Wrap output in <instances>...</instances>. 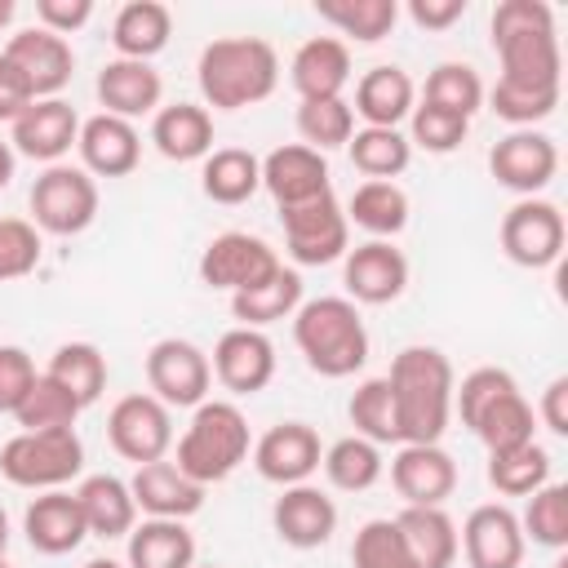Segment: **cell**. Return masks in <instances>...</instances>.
Returning <instances> with one entry per match:
<instances>
[{
    "instance_id": "cell-23",
    "label": "cell",
    "mask_w": 568,
    "mask_h": 568,
    "mask_svg": "<svg viewBox=\"0 0 568 568\" xmlns=\"http://www.w3.org/2000/svg\"><path fill=\"white\" fill-rule=\"evenodd\" d=\"M129 493H133V506L146 519H191L204 506L209 488L195 484L191 475H182L169 457H160V462H146V466L133 470Z\"/></svg>"
},
{
    "instance_id": "cell-45",
    "label": "cell",
    "mask_w": 568,
    "mask_h": 568,
    "mask_svg": "<svg viewBox=\"0 0 568 568\" xmlns=\"http://www.w3.org/2000/svg\"><path fill=\"white\" fill-rule=\"evenodd\" d=\"M346 413H351L355 435L373 439L377 448H382V444H399V417H395V399H390L386 377L359 382L355 395H351V404H346Z\"/></svg>"
},
{
    "instance_id": "cell-19",
    "label": "cell",
    "mask_w": 568,
    "mask_h": 568,
    "mask_svg": "<svg viewBox=\"0 0 568 568\" xmlns=\"http://www.w3.org/2000/svg\"><path fill=\"white\" fill-rule=\"evenodd\" d=\"M4 58L18 67V75L27 80L31 98H58L71 84V71H75L71 44L62 36L44 31V27H27V31L9 36Z\"/></svg>"
},
{
    "instance_id": "cell-36",
    "label": "cell",
    "mask_w": 568,
    "mask_h": 568,
    "mask_svg": "<svg viewBox=\"0 0 568 568\" xmlns=\"http://www.w3.org/2000/svg\"><path fill=\"white\" fill-rule=\"evenodd\" d=\"M346 222L364 226L373 240H390L408 226V195L399 182H359L346 200Z\"/></svg>"
},
{
    "instance_id": "cell-28",
    "label": "cell",
    "mask_w": 568,
    "mask_h": 568,
    "mask_svg": "<svg viewBox=\"0 0 568 568\" xmlns=\"http://www.w3.org/2000/svg\"><path fill=\"white\" fill-rule=\"evenodd\" d=\"M288 80H293L302 102H311V98H342V89L351 84V49H346V40L311 36L306 44H297V53L288 62Z\"/></svg>"
},
{
    "instance_id": "cell-31",
    "label": "cell",
    "mask_w": 568,
    "mask_h": 568,
    "mask_svg": "<svg viewBox=\"0 0 568 568\" xmlns=\"http://www.w3.org/2000/svg\"><path fill=\"white\" fill-rule=\"evenodd\" d=\"M75 501H80L89 537H106V541L111 537H129L133 524H138V506H133L129 479H120V475H84L80 488H75Z\"/></svg>"
},
{
    "instance_id": "cell-42",
    "label": "cell",
    "mask_w": 568,
    "mask_h": 568,
    "mask_svg": "<svg viewBox=\"0 0 568 568\" xmlns=\"http://www.w3.org/2000/svg\"><path fill=\"white\" fill-rule=\"evenodd\" d=\"M488 484L497 493H506V497H528L541 484H550V453L537 439L501 448V453H488Z\"/></svg>"
},
{
    "instance_id": "cell-52",
    "label": "cell",
    "mask_w": 568,
    "mask_h": 568,
    "mask_svg": "<svg viewBox=\"0 0 568 568\" xmlns=\"http://www.w3.org/2000/svg\"><path fill=\"white\" fill-rule=\"evenodd\" d=\"M36 364L22 346H0V413H18V404L27 399V390L36 386Z\"/></svg>"
},
{
    "instance_id": "cell-61",
    "label": "cell",
    "mask_w": 568,
    "mask_h": 568,
    "mask_svg": "<svg viewBox=\"0 0 568 568\" xmlns=\"http://www.w3.org/2000/svg\"><path fill=\"white\" fill-rule=\"evenodd\" d=\"M0 568H9V564H4V559H0Z\"/></svg>"
},
{
    "instance_id": "cell-38",
    "label": "cell",
    "mask_w": 568,
    "mask_h": 568,
    "mask_svg": "<svg viewBox=\"0 0 568 568\" xmlns=\"http://www.w3.org/2000/svg\"><path fill=\"white\" fill-rule=\"evenodd\" d=\"M44 373H49L58 386H67V390L80 399V408L98 404L102 390H106V355H102L93 342H62V346L53 351V359H49Z\"/></svg>"
},
{
    "instance_id": "cell-26",
    "label": "cell",
    "mask_w": 568,
    "mask_h": 568,
    "mask_svg": "<svg viewBox=\"0 0 568 568\" xmlns=\"http://www.w3.org/2000/svg\"><path fill=\"white\" fill-rule=\"evenodd\" d=\"M22 532H27L31 550H40V555H71L89 537L80 501L67 488H49V493L31 497V506L22 515Z\"/></svg>"
},
{
    "instance_id": "cell-46",
    "label": "cell",
    "mask_w": 568,
    "mask_h": 568,
    "mask_svg": "<svg viewBox=\"0 0 568 568\" xmlns=\"http://www.w3.org/2000/svg\"><path fill=\"white\" fill-rule=\"evenodd\" d=\"M80 413H84L80 399H75L67 386H58L49 373H40L36 386L27 390V399L18 404L13 422H18L22 430H58V426H75Z\"/></svg>"
},
{
    "instance_id": "cell-5",
    "label": "cell",
    "mask_w": 568,
    "mask_h": 568,
    "mask_svg": "<svg viewBox=\"0 0 568 568\" xmlns=\"http://www.w3.org/2000/svg\"><path fill=\"white\" fill-rule=\"evenodd\" d=\"M248 453H253V435H248V417L240 413V404L204 399V404H195L186 430L178 435L173 466L209 488V484L231 479Z\"/></svg>"
},
{
    "instance_id": "cell-21",
    "label": "cell",
    "mask_w": 568,
    "mask_h": 568,
    "mask_svg": "<svg viewBox=\"0 0 568 568\" xmlns=\"http://www.w3.org/2000/svg\"><path fill=\"white\" fill-rule=\"evenodd\" d=\"M271 528L293 550H320L337 532V506L315 484H293L271 506Z\"/></svg>"
},
{
    "instance_id": "cell-8",
    "label": "cell",
    "mask_w": 568,
    "mask_h": 568,
    "mask_svg": "<svg viewBox=\"0 0 568 568\" xmlns=\"http://www.w3.org/2000/svg\"><path fill=\"white\" fill-rule=\"evenodd\" d=\"M280 222H284V248L297 266H328V262L346 257V248H351V222L333 191H324L306 204L280 209Z\"/></svg>"
},
{
    "instance_id": "cell-16",
    "label": "cell",
    "mask_w": 568,
    "mask_h": 568,
    "mask_svg": "<svg viewBox=\"0 0 568 568\" xmlns=\"http://www.w3.org/2000/svg\"><path fill=\"white\" fill-rule=\"evenodd\" d=\"M462 555L470 568H519L524 564V528H519V515L501 501H484L466 515L462 524V537H457Z\"/></svg>"
},
{
    "instance_id": "cell-17",
    "label": "cell",
    "mask_w": 568,
    "mask_h": 568,
    "mask_svg": "<svg viewBox=\"0 0 568 568\" xmlns=\"http://www.w3.org/2000/svg\"><path fill=\"white\" fill-rule=\"evenodd\" d=\"M320 462H324V444H320L315 426H306V422H280L253 444L257 475L266 484H280V488L306 484L320 470Z\"/></svg>"
},
{
    "instance_id": "cell-58",
    "label": "cell",
    "mask_w": 568,
    "mask_h": 568,
    "mask_svg": "<svg viewBox=\"0 0 568 568\" xmlns=\"http://www.w3.org/2000/svg\"><path fill=\"white\" fill-rule=\"evenodd\" d=\"M13 13H18V4H13V0H0V31L13 22Z\"/></svg>"
},
{
    "instance_id": "cell-54",
    "label": "cell",
    "mask_w": 568,
    "mask_h": 568,
    "mask_svg": "<svg viewBox=\"0 0 568 568\" xmlns=\"http://www.w3.org/2000/svg\"><path fill=\"white\" fill-rule=\"evenodd\" d=\"M31 102H36V98H31L27 80H22V75H18V67L0 53V120H9V124H13Z\"/></svg>"
},
{
    "instance_id": "cell-53",
    "label": "cell",
    "mask_w": 568,
    "mask_h": 568,
    "mask_svg": "<svg viewBox=\"0 0 568 568\" xmlns=\"http://www.w3.org/2000/svg\"><path fill=\"white\" fill-rule=\"evenodd\" d=\"M36 18L44 31L67 40L71 31H80L93 18V0H36Z\"/></svg>"
},
{
    "instance_id": "cell-40",
    "label": "cell",
    "mask_w": 568,
    "mask_h": 568,
    "mask_svg": "<svg viewBox=\"0 0 568 568\" xmlns=\"http://www.w3.org/2000/svg\"><path fill=\"white\" fill-rule=\"evenodd\" d=\"M532 404L524 399V390L515 386V390H506V395H497L475 422H470V430H475V439L488 448V453H501V448H515V444H528L532 439Z\"/></svg>"
},
{
    "instance_id": "cell-41",
    "label": "cell",
    "mask_w": 568,
    "mask_h": 568,
    "mask_svg": "<svg viewBox=\"0 0 568 568\" xmlns=\"http://www.w3.org/2000/svg\"><path fill=\"white\" fill-rule=\"evenodd\" d=\"M320 466H324L328 484L342 488V493H364V488H373V484L382 479V470H386L382 448H377L373 439H364V435H346V439L328 444Z\"/></svg>"
},
{
    "instance_id": "cell-24",
    "label": "cell",
    "mask_w": 568,
    "mask_h": 568,
    "mask_svg": "<svg viewBox=\"0 0 568 568\" xmlns=\"http://www.w3.org/2000/svg\"><path fill=\"white\" fill-rule=\"evenodd\" d=\"M262 186L271 191V200L280 209H293V204H306L324 191H333L328 182V160L302 142H288V146H275L266 160H262Z\"/></svg>"
},
{
    "instance_id": "cell-10",
    "label": "cell",
    "mask_w": 568,
    "mask_h": 568,
    "mask_svg": "<svg viewBox=\"0 0 568 568\" xmlns=\"http://www.w3.org/2000/svg\"><path fill=\"white\" fill-rule=\"evenodd\" d=\"M497 235H501V248L515 266L541 271V266H555L559 253H564V213L550 200L524 195L501 213Z\"/></svg>"
},
{
    "instance_id": "cell-1",
    "label": "cell",
    "mask_w": 568,
    "mask_h": 568,
    "mask_svg": "<svg viewBox=\"0 0 568 568\" xmlns=\"http://www.w3.org/2000/svg\"><path fill=\"white\" fill-rule=\"evenodd\" d=\"M493 49L501 58V84L559 93L564 58L555 36V9L546 0H501L493 9Z\"/></svg>"
},
{
    "instance_id": "cell-29",
    "label": "cell",
    "mask_w": 568,
    "mask_h": 568,
    "mask_svg": "<svg viewBox=\"0 0 568 568\" xmlns=\"http://www.w3.org/2000/svg\"><path fill=\"white\" fill-rule=\"evenodd\" d=\"M151 142L173 164L204 160L213 151V115L195 102H169L151 115Z\"/></svg>"
},
{
    "instance_id": "cell-15",
    "label": "cell",
    "mask_w": 568,
    "mask_h": 568,
    "mask_svg": "<svg viewBox=\"0 0 568 568\" xmlns=\"http://www.w3.org/2000/svg\"><path fill=\"white\" fill-rule=\"evenodd\" d=\"M342 284L346 297L359 306H386L408 288V257L390 240H368L346 248L342 257Z\"/></svg>"
},
{
    "instance_id": "cell-57",
    "label": "cell",
    "mask_w": 568,
    "mask_h": 568,
    "mask_svg": "<svg viewBox=\"0 0 568 568\" xmlns=\"http://www.w3.org/2000/svg\"><path fill=\"white\" fill-rule=\"evenodd\" d=\"M13 169H18V155H13L9 142H0V191L13 182Z\"/></svg>"
},
{
    "instance_id": "cell-34",
    "label": "cell",
    "mask_w": 568,
    "mask_h": 568,
    "mask_svg": "<svg viewBox=\"0 0 568 568\" xmlns=\"http://www.w3.org/2000/svg\"><path fill=\"white\" fill-rule=\"evenodd\" d=\"M302 306V275L293 266H275L266 280H257L253 288L231 293V311L244 328H266L275 320H288Z\"/></svg>"
},
{
    "instance_id": "cell-62",
    "label": "cell",
    "mask_w": 568,
    "mask_h": 568,
    "mask_svg": "<svg viewBox=\"0 0 568 568\" xmlns=\"http://www.w3.org/2000/svg\"><path fill=\"white\" fill-rule=\"evenodd\" d=\"M204 568H213V564H204Z\"/></svg>"
},
{
    "instance_id": "cell-43",
    "label": "cell",
    "mask_w": 568,
    "mask_h": 568,
    "mask_svg": "<svg viewBox=\"0 0 568 568\" xmlns=\"http://www.w3.org/2000/svg\"><path fill=\"white\" fill-rule=\"evenodd\" d=\"M297 133H302V146L311 151H333V146H346L351 133H355V111L346 98H311V102H297Z\"/></svg>"
},
{
    "instance_id": "cell-44",
    "label": "cell",
    "mask_w": 568,
    "mask_h": 568,
    "mask_svg": "<svg viewBox=\"0 0 568 568\" xmlns=\"http://www.w3.org/2000/svg\"><path fill=\"white\" fill-rule=\"evenodd\" d=\"M484 98H488V89H484L479 71L466 67V62H439V67L426 75V89H422V102L444 106V111L466 115V120L484 106Z\"/></svg>"
},
{
    "instance_id": "cell-33",
    "label": "cell",
    "mask_w": 568,
    "mask_h": 568,
    "mask_svg": "<svg viewBox=\"0 0 568 568\" xmlns=\"http://www.w3.org/2000/svg\"><path fill=\"white\" fill-rule=\"evenodd\" d=\"M417 568H453L462 546H457V524L444 506H404L395 515Z\"/></svg>"
},
{
    "instance_id": "cell-56",
    "label": "cell",
    "mask_w": 568,
    "mask_h": 568,
    "mask_svg": "<svg viewBox=\"0 0 568 568\" xmlns=\"http://www.w3.org/2000/svg\"><path fill=\"white\" fill-rule=\"evenodd\" d=\"M541 422L550 435H568V377H555L546 390H541V404H537Z\"/></svg>"
},
{
    "instance_id": "cell-3",
    "label": "cell",
    "mask_w": 568,
    "mask_h": 568,
    "mask_svg": "<svg viewBox=\"0 0 568 568\" xmlns=\"http://www.w3.org/2000/svg\"><path fill=\"white\" fill-rule=\"evenodd\" d=\"M195 80L213 111H244L275 93L280 58L262 36H222L200 49Z\"/></svg>"
},
{
    "instance_id": "cell-6",
    "label": "cell",
    "mask_w": 568,
    "mask_h": 568,
    "mask_svg": "<svg viewBox=\"0 0 568 568\" xmlns=\"http://www.w3.org/2000/svg\"><path fill=\"white\" fill-rule=\"evenodd\" d=\"M84 470V444L75 435V426H58V430H18L13 439H4L0 448V475L13 488H31V493H49L71 484Z\"/></svg>"
},
{
    "instance_id": "cell-51",
    "label": "cell",
    "mask_w": 568,
    "mask_h": 568,
    "mask_svg": "<svg viewBox=\"0 0 568 568\" xmlns=\"http://www.w3.org/2000/svg\"><path fill=\"white\" fill-rule=\"evenodd\" d=\"M40 266V231L27 217H0V280H22Z\"/></svg>"
},
{
    "instance_id": "cell-60",
    "label": "cell",
    "mask_w": 568,
    "mask_h": 568,
    "mask_svg": "<svg viewBox=\"0 0 568 568\" xmlns=\"http://www.w3.org/2000/svg\"><path fill=\"white\" fill-rule=\"evenodd\" d=\"M84 568H124V564H115V559H89Z\"/></svg>"
},
{
    "instance_id": "cell-22",
    "label": "cell",
    "mask_w": 568,
    "mask_h": 568,
    "mask_svg": "<svg viewBox=\"0 0 568 568\" xmlns=\"http://www.w3.org/2000/svg\"><path fill=\"white\" fill-rule=\"evenodd\" d=\"M75 151H80V169L89 178H124L142 160V133L133 129V120L98 111V115L80 120Z\"/></svg>"
},
{
    "instance_id": "cell-18",
    "label": "cell",
    "mask_w": 568,
    "mask_h": 568,
    "mask_svg": "<svg viewBox=\"0 0 568 568\" xmlns=\"http://www.w3.org/2000/svg\"><path fill=\"white\" fill-rule=\"evenodd\" d=\"M209 368L231 395H257L275 377V342L262 328H226L213 346Z\"/></svg>"
},
{
    "instance_id": "cell-32",
    "label": "cell",
    "mask_w": 568,
    "mask_h": 568,
    "mask_svg": "<svg viewBox=\"0 0 568 568\" xmlns=\"http://www.w3.org/2000/svg\"><path fill=\"white\" fill-rule=\"evenodd\" d=\"M169 36H173V13L160 0H129L111 22L115 58H133V62H151L169 44Z\"/></svg>"
},
{
    "instance_id": "cell-27",
    "label": "cell",
    "mask_w": 568,
    "mask_h": 568,
    "mask_svg": "<svg viewBox=\"0 0 568 568\" xmlns=\"http://www.w3.org/2000/svg\"><path fill=\"white\" fill-rule=\"evenodd\" d=\"M413 106H417V84L404 67H390V62L364 71L355 84V102H351V111L368 129H399L413 115Z\"/></svg>"
},
{
    "instance_id": "cell-7",
    "label": "cell",
    "mask_w": 568,
    "mask_h": 568,
    "mask_svg": "<svg viewBox=\"0 0 568 568\" xmlns=\"http://www.w3.org/2000/svg\"><path fill=\"white\" fill-rule=\"evenodd\" d=\"M98 178L80 164H49L31 186V226L49 235H80L98 217Z\"/></svg>"
},
{
    "instance_id": "cell-25",
    "label": "cell",
    "mask_w": 568,
    "mask_h": 568,
    "mask_svg": "<svg viewBox=\"0 0 568 568\" xmlns=\"http://www.w3.org/2000/svg\"><path fill=\"white\" fill-rule=\"evenodd\" d=\"M98 102L106 115L120 120H138V115H155L160 98H164V80L151 62H133V58H111L98 71Z\"/></svg>"
},
{
    "instance_id": "cell-37",
    "label": "cell",
    "mask_w": 568,
    "mask_h": 568,
    "mask_svg": "<svg viewBox=\"0 0 568 568\" xmlns=\"http://www.w3.org/2000/svg\"><path fill=\"white\" fill-rule=\"evenodd\" d=\"M320 22L337 27L342 36L359 40V44H377L395 31L399 22V4L395 0H315Z\"/></svg>"
},
{
    "instance_id": "cell-9",
    "label": "cell",
    "mask_w": 568,
    "mask_h": 568,
    "mask_svg": "<svg viewBox=\"0 0 568 568\" xmlns=\"http://www.w3.org/2000/svg\"><path fill=\"white\" fill-rule=\"evenodd\" d=\"M106 439H111V448L124 462H138V466L160 462V457H169V448L178 439L173 435V408L160 404L151 390H133V395H124V399L111 404V413H106Z\"/></svg>"
},
{
    "instance_id": "cell-55",
    "label": "cell",
    "mask_w": 568,
    "mask_h": 568,
    "mask_svg": "<svg viewBox=\"0 0 568 568\" xmlns=\"http://www.w3.org/2000/svg\"><path fill=\"white\" fill-rule=\"evenodd\" d=\"M466 13V0H408V18L422 31H444Z\"/></svg>"
},
{
    "instance_id": "cell-11",
    "label": "cell",
    "mask_w": 568,
    "mask_h": 568,
    "mask_svg": "<svg viewBox=\"0 0 568 568\" xmlns=\"http://www.w3.org/2000/svg\"><path fill=\"white\" fill-rule=\"evenodd\" d=\"M146 386L169 408H195L209 399L213 386L209 355L186 337H160L146 351Z\"/></svg>"
},
{
    "instance_id": "cell-49",
    "label": "cell",
    "mask_w": 568,
    "mask_h": 568,
    "mask_svg": "<svg viewBox=\"0 0 568 568\" xmlns=\"http://www.w3.org/2000/svg\"><path fill=\"white\" fill-rule=\"evenodd\" d=\"M470 133V120L466 115H453L444 106H430V102H417L413 115H408V146H422L430 155H448L466 142Z\"/></svg>"
},
{
    "instance_id": "cell-50",
    "label": "cell",
    "mask_w": 568,
    "mask_h": 568,
    "mask_svg": "<svg viewBox=\"0 0 568 568\" xmlns=\"http://www.w3.org/2000/svg\"><path fill=\"white\" fill-rule=\"evenodd\" d=\"M519 382L506 373V368H497V364H484V368H470L466 377H462V386H453V408L462 413V426H470L497 395H506V390H515Z\"/></svg>"
},
{
    "instance_id": "cell-35",
    "label": "cell",
    "mask_w": 568,
    "mask_h": 568,
    "mask_svg": "<svg viewBox=\"0 0 568 568\" xmlns=\"http://www.w3.org/2000/svg\"><path fill=\"white\" fill-rule=\"evenodd\" d=\"M262 186V160L244 146H213L200 164V191L213 204H244Z\"/></svg>"
},
{
    "instance_id": "cell-48",
    "label": "cell",
    "mask_w": 568,
    "mask_h": 568,
    "mask_svg": "<svg viewBox=\"0 0 568 568\" xmlns=\"http://www.w3.org/2000/svg\"><path fill=\"white\" fill-rule=\"evenodd\" d=\"M351 568H417L395 519H368L351 541Z\"/></svg>"
},
{
    "instance_id": "cell-39",
    "label": "cell",
    "mask_w": 568,
    "mask_h": 568,
    "mask_svg": "<svg viewBox=\"0 0 568 568\" xmlns=\"http://www.w3.org/2000/svg\"><path fill=\"white\" fill-rule=\"evenodd\" d=\"M346 151H351V164L368 182H395L413 160V146H408V138L399 129H368V124L351 133Z\"/></svg>"
},
{
    "instance_id": "cell-14",
    "label": "cell",
    "mask_w": 568,
    "mask_h": 568,
    "mask_svg": "<svg viewBox=\"0 0 568 568\" xmlns=\"http://www.w3.org/2000/svg\"><path fill=\"white\" fill-rule=\"evenodd\" d=\"M488 169L493 178L515 191V195H537L550 186V178L559 173V146L555 138L537 133V129H510L493 151H488Z\"/></svg>"
},
{
    "instance_id": "cell-59",
    "label": "cell",
    "mask_w": 568,
    "mask_h": 568,
    "mask_svg": "<svg viewBox=\"0 0 568 568\" xmlns=\"http://www.w3.org/2000/svg\"><path fill=\"white\" fill-rule=\"evenodd\" d=\"M4 550H9V515L0 510V559H4Z\"/></svg>"
},
{
    "instance_id": "cell-47",
    "label": "cell",
    "mask_w": 568,
    "mask_h": 568,
    "mask_svg": "<svg viewBox=\"0 0 568 568\" xmlns=\"http://www.w3.org/2000/svg\"><path fill=\"white\" fill-rule=\"evenodd\" d=\"M519 528H524V537H532V546L564 550L568 546V488L564 484H541L537 493H528Z\"/></svg>"
},
{
    "instance_id": "cell-30",
    "label": "cell",
    "mask_w": 568,
    "mask_h": 568,
    "mask_svg": "<svg viewBox=\"0 0 568 568\" xmlns=\"http://www.w3.org/2000/svg\"><path fill=\"white\" fill-rule=\"evenodd\" d=\"M124 568H195V532L186 519H142L124 537Z\"/></svg>"
},
{
    "instance_id": "cell-12",
    "label": "cell",
    "mask_w": 568,
    "mask_h": 568,
    "mask_svg": "<svg viewBox=\"0 0 568 568\" xmlns=\"http://www.w3.org/2000/svg\"><path fill=\"white\" fill-rule=\"evenodd\" d=\"M275 266H280V253L262 235H248V231H222L200 253V280L209 288H226V293L253 288Z\"/></svg>"
},
{
    "instance_id": "cell-13",
    "label": "cell",
    "mask_w": 568,
    "mask_h": 568,
    "mask_svg": "<svg viewBox=\"0 0 568 568\" xmlns=\"http://www.w3.org/2000/svg\"><path fill=\"white\" fill-rule=\"evenodd\" d=\"M80 138V115L62 98H36L13 124H9V146L13 155H27L36 164H62V155Z\"/></svg>"
},
{
    "instance_id": "cell-4",
    "label": "cell",
    "mask_w": 568,
    "mask_h": 568,
    "mask_svg": "<svg viewBox=\"0 0 568 568\" xmlns=\"http://www.w3.org/2000/svg\"><path fill=\"white\" fill-rule=\"evenodd\" d=\"M293 342L311 373L351 377L368 359V328L351 297H311L293 311Z\"/></svg>"
},
{
    "instance_id": "cell-2",
    "label": "cell",
    "mask_w": 568,
    "mask_h": 568,
    "mask_svg": "<svg viewBox=\"0 0 568 568\" xmlns=\"http://www.w3.org/2000/svg\"><path fill=\"white\" fill-rule=\"evenodd\" d=\"M399 444H439L453 417V364L439 346H404L386 373Z\"/></svg>"
},
{
    "instance_id": "cell-20",
    "label": "cell",
    "mask_w": 568,
    "mask_h": 568,
    "mask_svg": "<svg viewBox=\"0 0 568 568\" xmlns=\"http://www.w3.org/2000/svg\"><path fill=\"white\" fill-rule=\"evenodd\" d=\"M390 484L404 506H444L457 488V462L439 444H399L390 457Z\"/></svg>"
}]
</instances>
